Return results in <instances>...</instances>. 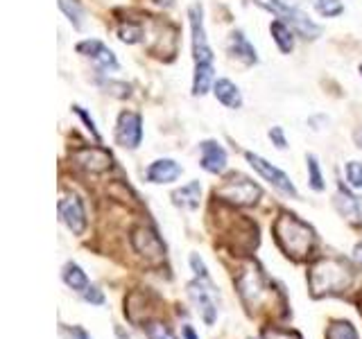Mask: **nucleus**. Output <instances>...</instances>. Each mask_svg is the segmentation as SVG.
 <instances>
[{"instance_id": "obj_12", "label": "nucleus", "mask_w": 362, "mask_h": 339, "mask_svg": "<svg viewBox=\"0 0 362 339\" xmlns=\"http://www.w3.org/2000/svg\"><path fill=\"white\" fill-rule=\"evenodd\" d=\"M184 174V167H181L175 158H156L145 170V181L154 186H163V184H175V181Z\"/></svg>"}, {"instance_id": "obj_8", "label": "nucleus", "mask_w": 362, "mask_h": 339, "mask_svg": "<svg viewBox=\"0 0 362 339\" xmlns=\"http://www.w3.org/2000/svg\"><path fill=\"white\" fill-rule=\"evenodd\" d=\"M245 156H247L249 165H252L256 172L267 181V184H272L279 192H283V195H288V197H299V192H297V188H294L292 179L283 172V170H279L276 165H272L269 161H265L263 156H258L254 152H247Z\"/></svg>"}, {"instance_id": "obj_33", "label": "nucleus", "mask_w": 362, "mask_h": 339, "mask_svg": "<svg viewBox=\"0 0 362 339\" xmlns=\"http://www.w3.org/2000/svg\"><path fill=\"white\" fill-rule=\"evenodd\" d=\"M66 335H68V339H90V335L84 331L82 326H68Z\"/></svg>"}, {"instance_id": "obj_27", "label": "nucleus", "mask_w": 362, "mask_h": 339, "mask_svg": "<svg viewBox=\"0 0 362 339\" xmlns=\"http://www.w3.org/2000/svg\"><path fill=\"white\" fill-rule=\"evenodd\" d=\"M344 174H346V181L351 188L362 190V163L360 161H349L344 167Z\"/></svg>"}, {"instance_id": "obj_19", "label": "nucleus", "mask_w": 362, "mask_h": 339, "mask_svg": "<svg viewBox=\"0 0 362 339\" xmlns=\"http://www.w3.org/2000/svg\"><path fill=\"white\" fill-rule=\"evenodd\" d=\"M77 163L90 170V172H105V170L111 167V154H107V150L102 147H90V150H82L79 154H75Z\"/></svg>"}, {"instance_id": "obj_7", "label": "nucleus", "mask_w": 362, "mask_h": 339, "mask_svg": "<svg viewBox=\"0 0 362 339\" xmlns=\"http://www.w3.org/2000/svg\"><path fill=\"white\" fill-rule=\"evenodd\" d=\"M263 190H260L252 179L233 174L231 179H226L220 188H215V197L222 201H229L233 206H254L260 199Z\"/></svg>"}, {"instance_id": "obj_22", "label": "nucleus", "mask_w": 362, "mask_h": 339, "mask_svg": "<svg viewBox=\"0 0 362 339\" xmlns=\"http://www.w3.org/2000/svg\"><path fill=\"white\" fill-rule=\"evenodd\" d=\"M326 339H360V335L351 321L337 319V321H331V326L326 328Z\"/></svg>"}, {"instance_id": "obj_25", "label": "nucleus", "mask_w": 362, "mask_h": 339, "mask_svg": "<svg viewBox=\"0 0 362 339\" xmlns=\"http://www.w3.org/2000/svg\"><path fill=\"white\" fill-rule=\"evenodd\" d=\"M143 331H145L147 339H179L173 328H170L168 323H163V321H147L143 326Z\"/></svg>"}, {"instance_id": "obj_20", "label": "nucleus", "mask_w": 362, "mask_h": 339, "mask_svg": "<svg viewBox=\"0 0 362 339\" xmlns=\"http://www.w3.org/2000/svg\"><path fill=\"white\" fill-rule=\"evenodd\" d=\"M62 278H64V282L68 287H71L73 292H77V294H84L86 290H88V285H90V280H88V276H86V271L79 267L75 260H68V263L64 265V269H62Z\"/></svg>"}, {"instance_id": "obj_34", "label": "nucleus", "mask_w": 362, "mask_h": 339, "mask_svg": "<svg viewBox=\"0 0 362 339\" xmlns=\"http://www.w3.org/2000/svg\"><path fill=\"white\" fill-rule=\"evenodd\" d=\"M354 263H356L358 269H362V242H358L354 246Z\"/></svg>"}, {"instance_id": "obj_32", "label": "nucleus", "mask_w": 362, "mask_h": 339, "mask_svg": "<svg viewBox=\"0 0 362 339\" xmlns=\"http://www.w3.org/2000/svg\"><path fill=\"white\" fill-rule=\"evenodd\" d=\"M73 111L77 113V116H79V118H82V120H84V124H86V129H88L90 133H93V138H95V141H100V131L95 129V122H93V118H90V116H88V113H86V111H84L82 107H77V105L73 107Z\"/></svg>"}, {"instance_id": "obj_29", "label": "nucleus", "mask_w": 362, "mask_h": 339, "mask_svg": "<svg viewBox=\"0 0 362 339\" xmlns=\"http://www.w3.org/2000/svg\"><path fill=\"white\" fill-rule=\"evenodd\" d=\"M82 299L90 305H105L107 303V297H105V292H102L98 285H88V290L82 294Z\"/></svg>"}, {"instance_id": "obj_21", "label": "nucleus", "mask_w": 362, "mask_h": 339, "mask_svg": "<svg viewBox=\"0 0 362 339\" xmlns=\"http://www.w3.org/2000/svg\"><path fill=\"white\" fill-rule=\"evenodd\" d=\"M269 34L274 37V43H276V48L283 52V54H290L292 50H294V32L286 20H281V18H276V20H272L269 23Z\"/></svg>"}, {"instance_id": "obj_1", "label": "nucleus", "mask_w": 362, "mask_h": 339, "mask_svg": "<svg viewBox=\"0 0 362 339\" xmlns=\"http://www.w3.org/2000/svg\"><path fill=\"white\" fill-rule=\"evenodd\" d=\"M190 32H192V61H195V75H192V95H206L215 84V54L204 28V9L202 5H192L188 9Z\"/></svg>"}, {"instance_id": "obj_18", "label": "nucleus", "mask_w": 362, "mask_h": 339, "mask_svg": "<svg viewBox=\"0 0 362 339\" xmlns=\"http://www.w3.org/2000/svg\"><path fill=\"white\" fill-rule=\"evenodd\" d=\"M202 201V184L199 181H190V184L181 186L173 192V203L177 208L184 210H197Z\"/></svg>"}, {"instance_id": "obj_26", "label": "nucleus", "mask_w": 362, "mask_h": 339, "mask_svg": "<svg viewBox=\"0 0 362 339\" xmlns=\"http://www.w3.org/2000/svg\"><path fill=\"white\" fill-rule=\"evenodd\" d=\"M59 7L66 14V18L73 23V28L82 30V25H84V11H82V7H79L77 3H73V0H59Z\"/></svg>"}, {"instance_id": "obj_14", "label": "nucleus", "mask_w": 362, "mask_h": 339, "mask_svg": "<svg viewBox=\"0 0 362 339\" xmlns=\"http://www.w3.org/2000/svg\"><path fill=\"white\" fill-rule=\"evenodd\" d=\"M132 244L136 251L145 258H163V254H165L161 237L150 229H136L132 235Z\"/></svg>"}, {"instance_id": "obj_13", "label": "nucleus", "mask_w": 362, "mask_h": 339, "mask_svg": "<svg viewBox=\"0 0 362 339\" xmlns=\"http://www.w3.org/2000/svg\"><path fill=\"white\" fill-rule=\"evenodd\" d=\"M199 165L206 170L209 174H222L226 165H229V156H226V150L218 141H202L199 143Z\"/></svg>"}, {"instance_id": "obj_4", "label": "nucleus", "mask_w": 362, "mask_h": 339, "mask_svg": "<svg viewBox=\"0 0 362 339\" xmlns=\"http://www.w3.org/2000/svg\"><path fill=\"white\" fill-rule=\"evenodd\" d=\"M235 287H238V294H240V301L245 303V308L252 312L265 310V305L269 301L274 303V297L279 294L274 290V282L267 278V274L256 263H249L238 271Z\"/></svg>"}, {"instance_id": "obj_17", "label": "nucleus", "mask_w": 362, "mask_h": 339, "mask_svg": "<svg viewBox=\"0 0 362 339\" xmlns=\"http://www.w3.org/2000/svg\"><path fill=\"white\" fill-rule=\"evenodd\" d=\"M229 52L235 56V59H240L245 66H256L258 64V52L249 39L245 37L243 30H235L231 37H229Z\"/></svg>"}, {"instance_id": "obj_10", "label": "nucleus", "mask_w": 362, "mask_h": 339, "mask_svg": "<svg viewBox=\"0 0 362 339\" xmlns=\"http://www.w3.org/2000/svg\"><path fill=\"white\" fill-rule=\"evenodd\" d=\"M77 52L88 56L90 61H93V66L98 68V71L102 75L107 73H116L120 64L116 59V54H113V50H109L105 43L98 41V39H86V41H79L77 43Z\"/></svg>"}, {"instance_id": "obj_23", "label": "nucleus", "mask_w": 362, "mask_h": 339, "mask_svg": "<svg viewBox=\"0 0 362 339\" xmlns=\"http://www.w3.org/2000/svg\"><path fill=\"white\" fill-rule=\"evenodd\" d=\"M315 11L324 18H335L344 14V3L342 0H310Z\"/></svg>"}, {"instance_id": "obj_30", "label": "nucleus", "mask_w": 362, "mask_h": 339, "mask_svg": "<svg viewBox=\"0 0 362 339\" xmlns=\"http://www.w3.org/2000/svg\"><path fill=\"white\" fill-rule=\"evenodd\" d=\"M267 136H269V141H272V145L276 147V150H288V138H286V131H283V127H272L267 131Z\"/></svg>"}, {"instance_id": "obj_3", "label": "nucleus", "mask_w": 362, "mask_h": 339, "mask_svg": "<svg viewBox=\"0 0 362 339\" xmlns=\"http://www.w3.org/2000/svg\"><path fill=\"white\" fill-rule=\"evenodd\" d=\"M274 237H276V244L281 246V251L292 260L308 258L317 242L313 226L301 222L297 215H292V213H283L274 222Z\"/></svg>"}, {"instance_id": "obj_11", "label": "nucleus", "mask_w": 362, "mask_h": 339, "mask_svg": "<svg viewBox=\"0 0 362 339\" xmlns=\"http://www.w3.org/2000/svg\"><path fill=\"white\" fill-rule=\"evenodd\" d=\"M59 220L73 235H82L86 231V210H84L82 199H79L75 192L64 195L59 199Z\"/></svg>"}, {"instance_id": "obj_6", "label": "nucleus", "mask_w": 362, "mask_h": 339, "mask_svg": "<svg viewBox=\"0 0 362 339\" xmlns=\"http://www.w3.org/2000/svg\"><path fill=\"white\" fill-rule=\"evenodd\" d=\"M188 299L190 303L197 308V314L202 316V321L206 326H213L218 321V314H220V292L218 287L213 285L211 276L209 278H192L188 285Z\"/></svg>"}, {"instance_id": "obj_36", "label": "nucleus", "mask_w": 362, "mask_h": 339, "mask_svg": "<svg viewBox=\"0 0 362 339\" xmlns=\"http://www.w3.org/2000/svg\"><path fill=\"white\" fill-rule=\"evenodd\" d=\"M354 141H356V145H358L360 150H362V124H360V127L354 131Z\"/></svg>"}, {"instance_id": "obj_31", "label": "nucleus", "mask_w": 362, "mask_h": 339, "mask_svg": "<svg viewBox=\"0 0 362 339\" xmlns=\"http://www.w3.org/2000/svg\"><path fill=\"white\" fill-rule=\"evenodd\" d=\"M188 263H190V267H192V271H195V276H197V278H209L206 263H204L199 254H190Z\"/></svg>"}, {"instance_id": "obj_16", "label": "nucleus", "mask_w": 362, "mask_h": 339, "mask_svg": "<svg viewBox=\"0 0 362 339\" xmlns=\"http://www.w3.org/2000/svg\"><path fill=\"white\" fill-rule=\"evenodd\" d=\"M333 203H335L337 213L344 215L346 220H351V222L362 220V203H360V199L354 195V192H349L344 186L337 188L335 197H333Z\"/></svg>"}, {"instance_id": "obj_9", "label": "nucleus", "mask_w": 362, "mask_h": 339, "mask_svg": "<svg viewBox=\"0 0 362 339\" xmlns=\"http://www.w3.org/2000/svg\"><path fill=\"white\" fill-rule=\"evenodd\" d=\"M116 143L124 150H139L143 143V118L141 113L122 111L116 124Z\"/></svg>"}, {"instance_id": "obj_38", "label": "nucleus", "mask_w": 362, "mask_h": 339, "mask_svg": "<svg viewBox=\"0 0 362 339\" xmlns=\"http://www.w3.org/2000/svg\"><path fill=\"white\" fill-rule=\"evenodd\" d=\"M360 73H362V66H360Z\"/></svg>"}, {"instance_id": "obj_24", "label": "nucleus", "mask_w": 362, "mask_h": 339, "mask_svg": "<svg viewBox=\"0 0 362 339\" xmlns=\"http://www.w3.org/2000/svg\"><path fill=\"white\" fill-rule=\"evenodd\" d=\"M305 165H308V184L315 192H322L326 188L324 184V174H322V167H320V161H317L315 154H308L305 156Z\"/></svg>"}, {"instance_id": "obj_2", "label": "nucleus", "mask_w": 362, "mask_h": 339, "mask_svg": "<svg viewBox=\"0 0 362 339\" xmlns=\"http://www.w3.org/2000/svg\"><path fill=\"white\" fill-rule=\"evenodd\" d=\"M356 269L344 258H320L308 271V290L313 299L335 297L351 287Z\"/></svg>"}, {"instance_id": "obj_35", "label": "nucleus", "mask_w": 362, "mask_h": 339, "mask_svg": "<svg viewBox=\"0 0 362 339\" xmlns=\"http://www.w3.org/2000/svg\"><path fill=\"white\" fill-rule=\"evenodd\" d=\"M181 337H184V339H199L197 337V333H195V328H192V326H184V328H181Z\"/></svg>"}, {"instance_id": "obj_5", "label": "nucleus", "mask_w": 362, "mask_h": 339, "mask_svg": "<svg viewBox=\"0 0 362 339\" xmlns=\"http://www.w3.org/2000/svg\"><path fill=\"white\" fill-rule=\"evenodd\" d=\"M256 3L260 7L269 9L276 18L286 20L301 39L315 41V39L322 37V28L317 25V23L308 14H305V11H301L299 7H294V5H288V0H256Z\"/></svg>"}, {"instance_id": "obj_28", "label": "nucleus", "mask_w": 362, "mask_h": 339, "mask_svg": "<svg viewBox=\"0 0 362 339\" xmlns=\"http://www.w3.org/2000/svg\"><path fill=\"white\" fill-rule=\"evenodd\" d=\"M143 37V30L139 25H134V23H127V25H122L118 30V39L122 43H139Z\"/></svg>"}, {"instance_id": "obj_15", "label": "nucleus", "mask_w": 362, "mask_h": 339, "mask_svg": "<svg viewBox=\"0 0 362 339\" xmlns=\"http://www.w3.org/2000/svg\"><path fill=\"white\" fill-rule=\"evenodd\" d=\"M213 95L215 100L220 102V105H224L226 109H240L243 107V93H240V88H238L231 79H226V77H220V79H215V84H213Z\"/></svg>"}, {"instance_id": "obj_37", "label": "nucleus", "mask_w": 362, "mask_h": 339, "mask_svg": "<svg viewBox=\"0 0 362 339\" xmlns=\"http://www.w3.org/2000/svg\"><path fill=\"white\" fill-rule=\"evenodd\" d=\"M156 5H161V7H173L175 5V0H154Z\"/></svg>"}]
</instances>
